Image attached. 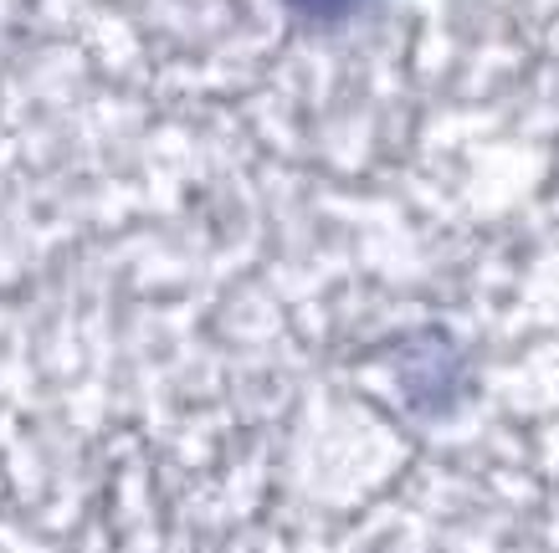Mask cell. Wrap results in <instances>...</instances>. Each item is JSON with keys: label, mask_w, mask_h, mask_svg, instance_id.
I'll return each mask as SVG.
<instances>
[{"label": "cell", "mask_w": 559, "mask_h": 553, "mask_svg": "<svg viewBox=\"0 0 559 553\" xmlns=\"http://www.w3.org/2000/svg\"><path fill=\"white\" fill-rule=\"evenodd\" d=\"M293 5V16H304V21H344V16H355L365 0H288Z\"/></svg>", "instance_id": "cell-1"}]
</instances>
